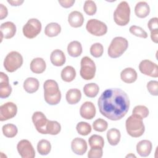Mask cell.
I'll return each mask as SVG.
<instances>
[{"mask_svg": "<svg viewBox=\"0 0 158 158\" xmlns=\"http://www.w3.org/2000/svg\"><path fill=\"white\" fill-rule=\"evenodd\" d=\"M130 32L136 36L143 38H146L148 37V33L147 32L144 30L141 27L136 26V25H132L130 27L129 29Z\"/></svg>", "mask_w": 158, "mask_h": 158, "instance_id": "obj_40", "label": "cell"}, {"mask_svg": "<svg viewBox=\"0 0 158 158\" xmlns=\"http://www.w3.org/2000/svg\"><path fill=\"white\" fill-rule=\"evenodd\" d=\"M125 127L127 133L133 138L140 137L145 131L143 118L135 114H132L126 120Z\"/></svg>", "mask_w": 158, "mask_h": 158, "instance_id": "obj_3", "label": "cell"}, {"mask_svg": "<svg viewBox=\"0 0 158 158\" xmlns=\"http://www.w3.org/2000/svg\"><path fill=\"white\" fill-rule=\"evenodd\" d=\"M1 41L3 38H12L16 33V26L12 22H6L2 23L0 27Z\"/></svg>", "mask_w": 158, "mask_h": 158, "instance_id": "obj_16", "label": "cell"}, {"mask_svg": "<svg viewBox=\"0 0 158 158\" xmlns=\"http://www.w3.org/2000/svg\"><path fill=\"white\" fill-rule=\"evenodd\" d=\"M60 130H61V126L58 122L52 121V120L48 121L47 128H46L47 134L56 135L60 133Z\"/></svg>", "mask_w": 158, "mask_h": 158, "instance_id": "obj_33", "label": "cell"}, {"mask_svg": "<svg viewBox=\"0 0 158 158\" xmlns=\"http://www.w3.org/2000/svg\"><path fill=\"white\" fill-rule=\"evenodd\" d=\"M102 148H91L88 153L89 158H101L102 156Z\"/></svg>", "mask_w": 158, "mask_h": 158, "instance_id": "obj_42", "label": "cell"}, {"mask_svg": "<svg viewBox=\"0 0 158 158\" xmlns=\"http://www.w3.org/2000/svg\"><path fill=\"white\" fill-rule=\"evenodd\" d=\"M130 7L127 1L120 2L114 12V20L119 26H125L130 22Z\"/></svg>", "mask_w": 158, "mask_h": 158, "instance_id": "obj_5", "label": "cell"}, {"mask_svg": "<svg viewBox=\"0 0 158 158\" xmlns=\"http://www.w3.org/2000/svg\"><path fill=\"white\" fill-rule=\"evenodd\" d=\"M80 74L81 78L85 80H89L94 77L96 73V65L94 61L88 56L82 57L80 62Z\"/></svg>", "mask_w": 158, "mask_h": 158, "instance_id": "obj_7", "label": "cell"}, {"mask_svg": "<svg viewBox=\"0 0 158 158\" xmlns=\"http://www.w3.org/2000/svg\"><path fill=\"white\" fill-rule=\"evenodd\" d=\"M17 112V107L12 102H7L0 106V120L5 121L14 117Z\"/></svg>", "mask_w": 158, "mask_h": 158, "instance_id": "obj_12", "label": "cell"}, {"mask_svg": "<svg viewBox=\"0 0 158 158\" xmlns=\"http://www.w3.org/2000/svg\"><path fill=\"white\" fill-rule=\"evenodd\" d=\"M61 78L65 82L72 81L76 77V71L72 66L67 65L61 71Z\"/></svg>", "mask_w": 158, "mask_h": 158, "instance_id": "obj_27", "label": "cell"}, {"mask_svg": "<svg viewBox=\"0 0 158 158\" xmlns=\"http://www.w3.org/2000/svg\"><path fill=\"white\" fill-rule=\"evenodd\" d=\"M8 11L7 7L2 4H0V19L2 20L7 16Z\"/></svg>", "mask_w": 158, "mask_h": 158, "instance_id": "obj_45", "label": "cell"}, {"mask_svg": "<svg viewBox=\"0 0 158 158\" xmlns=\"http://www.w3.org/2000/svg\"><path fill=\"white\" fill-rule=\"evenodd\" d=\"M37 150L38 153L41 155H48L51 150V145L50 142L44 139H41L38 143Z\"/></svg>", "mask_w": 158, "mask_h": 158, "instance_id": "obj_31", "label": "cell"}, {"mask_svg": "<svg viewBox=\"0 0 158 158\" xmlns=\"http://www.w3.org/2000/svg\"><path fill=\"white\" fill-rule=\"evenodd\" d=\"M39 81L33 77L27 78L23 82V88L25 91L28 93H35L39 88Z\"/></svg>", "mask_w": 158, "mask_h": 158, "instance_id": "obj_24", "label": "cell"}, {"mask_svg": "<svg viewBox=\"0 0 158 158\" xmlns=\"http://www.w3.org/2000/svg\"><path fill=\"white\" fill-rule=\"evenodd\" d=\"M61 31L60 25L55 22L48 23L44 29V33L49 37H54L57 36Z\"/></svg>", "mask_w": 158, "mask_h": 158, "instance_id": "obj_29", "label": "cell"}, {"mask_svg": "<svg viewBox=\"0 0 158 158\" xmlns=\"http://www.w3.org/2000/svg\"><path fill=\"white\" fill-rule=\"evenodd\" d=\"M108 127L107 122L102 118H98L93 123V129L99 132H102L107 130Z\"/></svg>", "mask_w": 158, "mask_h": 158, "instance_id": "obj_37", "label": "cell"}, {"mask_svg": "<svg viewBox=\"0 0 158 158\" xmlns=\"http://www.w3.org/2000/svg\"><path fill=\"white\" fill-rule=\"evenodd\" d=\"M7 2L11 4V6H20L23 2V0H17V1L7 0Z\"/></svg>", "mask_w": 158, "mask_h": 158, "instance_id": "obj_47", "label": "cell"}, {"mask_svg": "<svg viewBox=\"0 0 158 158\" xmlns=\"http://www.w3.org/2000/svg\"><path fill=\"white\" fill-rule=\"evenodd\" d=\"M41 30V23L37 19H30L23 27V33L25 37L32 39L36 37Z\"/></svg>", "mask_w": 158, "mask_h": 158, "instance_id": "obj_8", "label": "cell"}, {"mask_svg": "<svg viewBox=\"0 0 158 158\" xmlns=\"http://www.w3.org/2000/svg\"><path fill=\"white\" fill-rule=\"evenodd\" d=\"M12 92V87L9 85V77L4 72L0 73V98H8Z\"/></svg>", "mask_w": 158, "mask_h": 158, "instance_id": "obj_14", "label": "cell"}, {"mask_svg": "<svg viewBox=\"0 0 158 158\" xmlns=\"http://www.w3.org/2000/svg\"><path fill=\"white\" fill-rule=\"evenodd\" d=\"M67 52L69 56L73 57H77L81 55L82 52V46L78 41H73L67 46Z\"/></svg>", "mask_w": 158, "mask_h": 158, "instance_id": "obj_26", "label": "cell"}, {"mask_svg": "<svg viewBox=\"0 0 158 158\" xmlns=\"http://www.w3.org/2000/svg\"><path fill=\"white\" fill-rule=\"evenodd\" d=\"M86 29L89 33L96 36H103L107 31V27L105 23L94 19L87 22Z\"/></svg>", "mask_w": 158, "mask_h": 158, "instance_id": "obj_9", "label": "cell"}, {"mask_svg": "<svg viewBox=\"0 0 158 158\" xmlns=\"http://www.w3.org/2000/svg\"><path fill=\"white\" fill-rule=\"evenodd\" d=\"M137 77V72L134 69L131 67L125 68L120 73L121 80L126 83H132L135 82Z\"/></svg>", "mask_w": 158, "mask_h": 158, "instance_id": "obj_20", "label": "cell"}, {"mask_svg": "<svg viewBox=\"0 0 158 158\" xmlns=\"http://www.w3.org/2000/svg\"><path fill=\"white\" fill-rule=\"evenodd\" d=\"M147 89L151 95L158 96V81L151 80L147 84Z\"/></svg>", "mask_w": 158, "mask_h": 158, "instance_id": "obj_41", "label": "cell"}, {"mask_svg": "<svg viewBox=\"0 0 158 158\" xmlns=\"http://www.w3.org/2000/svg\"><path fill=\"white\" fill-rule=\"evenodd\" d=\"M19 155L22 158H34L35 151L31 143L27 139L20 140L17 146Z\"/></svg>", "mask_w": 158, "mask_h": 158, "instance_id": "obj_10", "label": "cell"}, {"mask_svg": "<svg viewBox=\"0 0 158 158\" xmlns=\"http://www.w3.org/2000/svg\"><path fill=\"white\" fill-rule=\"evenodd\" d=\"M104 52L102 44L99 43H96L91 45L90 48V53L94 57H100L102 56Z\"/></svg>", "mask_w": 158, "mask_h": 158, "instance_id": "obj_39", "label": "cell"}, {"mask_svg": "<svg viewBox=\"0 0 158 158\" xmlns=\"http://www.w3.org/2000/svg\"><path fill=\"white\" fill-rule=\"evenodd\" d=\"M23 64V57L17 51H11L7 54L4 60V67L9 72H14Z\"/></svg>", "mask_w": 158, "mask_h": 158, "instance_id": "obj_6", "label": "cell"}, {"mask_svg": "<svg viewBox=\"0 0 158 158\" xmlns=\"http://www.w3.org/2000/svg\"><path fill=\"white\" fill-rule=\"evenodd\" d=\"M76 129L78 134L82 136H86L91 131V126L87 122H80L77 123Z\"/></svg>", "mask_w": 158, "mask_h": 158, "instance_id": "obj_35", "label": "cell"}, {"mask_svg": "<svg viewBox=\"0 0 158 158\" xmlns=\"http://www.w3.org/2000/svg\"><path fill=\"white\" fill-rule=\"evenodd\" d=\"M72 151L77 155H83L87 150L88 146L86 141L81 138H74L71 143Z\"/></svg>", "mask_w": 158, "mask_h": 158, "instance_id": "obj_17", "label": "cell"}, {"mask_svg": "<svg viewBox=\"0 0 158 158\" xmlns=\"http://www.w3.org/2000/svg\"><path fill=\"white\" fill-rule=\"evenodd\" d=\"M151 38L154 43H158V30H155L151 31Z\"/></svg>", "mask_w": 158, "mask_h": 158, "instance_id": "obj_46", "label": "cell"}, {"mask_svg": "<svg viewBox=\"0 0 158 158\" xmlns=\"http://www.w3.org/2000/svg\"><path fill=\"white\" fill-rule=\"evenodd\" d=\"M89 145L91 148H102L104 145V138L98 135H93L88 139Z\"/></svg>", "mask_w": 158, "mask_h": 158, "instance_id": "obj_34", "label": "cell"}, {"mask_svg": "<svg viewBox=\"0 0 158 158\" xmlns=\"http://www.w3.org/2000/svg\"><path fill=\"white\" fill-rule=\"evenodd\" d=\"M44 98L49 105H56L61 99V93L57 83L54 80H47L43 85Z\"/></svg>", "mask_w": 158, "mask_h": 158, "instance_id": "obj_2", "label": "cell"}, {"mask_svg": "<svg viewBox=\"0 0 158 158\" xmlns=\"http://www.w3.org/2000/svg\"><path fill=\"white\" fill-rule=\"evenodd\" d=\"M157 22H158V19L157 17H153L149 20L148 23V27L151 31L155 30H158Z\"/></svg>", "mask_w": 158, "mask_h": 158, "instance_id": "obj_43", "label": "cell"}, {"mask_svg": "<svg viewBox=\"0 0 158 158\" xmlns=\"http://www.w3.org/2000/svg\"><path fill=\"white\" fill-rule=\"evenodd\" d=\"M128 46V42L126 38L122 36L115 37L108 48V55L111 58H118L125 52Z\"/></svg>", "mask_w": 158, "mask_h": 158, "instance_id": "obj_4", "label": "cell"}, {"mask_svg": "<svg viewBox=\"0 0 158 158\" xmlns=\"http://www.w3.org/2000/svg\"><path fill=\"white\" fill-rule=\"evenodd\" d=\"M100 113L109 120L116 121L122 118L128 112L130 99L127 94L120 88L105 90L98 101Z\"/></svg>", "mask_w": 158, "mask_h": 158, "instance_id": "obj_1", "label": "cell"}, {"mask_svg": "<svg viewBox=\"0 0 158 158\" xmlns=\"http://www.w3.org/2000/svg\"><path fill=\"white\" fill-rule=\"evenodd\" d=\"M50 60L54 65L60 67L65 64L66 59L62 51L60 49H55L51 54Z\"/></svg>", "mask_w": 158, "mask_h": 158, "instance_id": "obj_21", "label": "cell"}, {"mask_svg": "<svg viewBox=\"0 0 158 158\" xmlns=\"http://www.w3.org/2000/svg\"><path fill=\"white\" fill-rule=\"evenodd\" d=\"M81 98V93L77 88H72L67 91L65 98L69 104H75L78 103Z\"/></svg>", "mask_w": 158, "mask_h": 158, "instance_id": "obj_25", "label": "cell"}, {"mask_svg": "<svg viewBox=\"0 0 158 158\" xmlns=\"http://www.w3.org/2000/svg\"><path fill=\"white\" fill-rule=\"evenodd\" d=\"M46 68V64L44 60L41 57L33 59L30 63L31 70L36 74L42 73Z\"/></svg>", "mask_w": 158, "mask_h": 158, "instance_id": "obj_22", "label": "cell"}, {"mask_svg": "<svg viewBox=\"0 0 158 158\" xmlns=\"http://www.w3.org/2000/svg\"><path fill=\"white\" fill-rule=\"evenodd\" d=\"M139 70L146 75L154 78L158 77V66L150 60L145 59L141 61L139 64Z\"/></svg>", "mask_w": 158, "mask_h": 158, "instance_id": "obj_11", "label": "cell"}, {"mask_svg": "<svg viewBox=\"0 0 158 158\" xmlns=\"http://www.w3.org/2000/svg\"><path fill=\"white\" fill-rule=\"evenodd\" d=\"M68 22L71 27L78 28L81 27L83 24L84 17L80 12L74 10L69 14L68 16Z\"/></svg>", "mask_w": 158, "mask_h": 158, "instance_id": "obj_18", "label": "cell"}, {"mask_svg": "<svg viewBox=\"0 0 158 158\" xmlns=\"http://www.w3.org/2000/svg\"><path fill=\"white\" fill-rule=\"evenodd\" d=\"M96 108L94 104L89 101L83 103L80 109V114L81 117L87 120L93 118L96 115Z\"/></svg>", "mask_w": 158, "mask_h": 158, "instance_id": "obj_15", "label": "cell"}, {"mask_svg": "<svg viewBox=\"0 0 158 158\" xmlns=\"http://www.w3.org/2000/svg\"><path fill=\"white\" fill-rule=\"evenodd\" d=\"M59 3L64 8H69L75 3V0H59Z\"/></svg>", "mask_w": 158, "mask_h": 158, "instance_id": "obj_44", "label": "cell"}, {"mask_svg": "<svg viewBox=\"0 0 158 158\" xmlns=\"http://www.w3.org/2000/svg\"><path fill=\"white\" fill-rule=\"evenodd\" d=\"M2 131L5 136L7 138H13L17 135L18 129L15 125L7 123L2 126Z\"/></svg>", "mask_w": 158, "mask_h": 158, "instance_id": "obj_32", "label": "cell"}, {"mask_svg": "<svg viewBox=\"0 0 158 158\" xmlns=\"http://www.w3.org/2000/svg\"><path fill=\"white\" fill-rule=\"evenodd\" d=\"M132 114L136 115L142 118H146L149 115V110L147 107L142 105H138L134 107Z\"/></svg>", "mask_w": 158, "mask_h": 158, "instance_id": "obj_38", "label": "cell"}, {"mask_svg": "<svg viewBox=\"0 0 158 158\" xmlns=\"http://www.w3.org/2000/svg\"><path fill=\"white\" fill-rule=\"evenodd\" d=\"M99 91V86L94 83L86 84L83 87V92L88 98L96 97Z\"/></svg>", "mask_w": 158, "mask_h": 158, "instance_id": "obj_30", "label": "cell"}, {"mask_svg": "<svg viewBox=\"0 0 158 158\" xmlns=\"http://www.w3.org/2000/svg\"><path fill=\"white\" fill-rule=\"evenodd\" d=\"M83 10L85 13L88 15H93L96 14L97 7L96 3L91 0L86 1L84 3Z\"/></svg>", "mask_w": 158, "mask_h": 158, "instance_id": "obj_36", "label": "cell"}, {"mask_svg": "<svg viewBox=\"0 0 158 158\" xmlns=\"http://www.w3.org/2000/svg\"><path fill=\"white\" fill-rule=\"evenodd\" d=\"M130 156H132V157H136L135 156H134V155H133V154H130V155H128V156H127V157H130Z\"/></svg>", "mask_w": 158, "mask_h": 158, "instance_id": "obj_48", "label": "cell"}, {"mask_svg": "<svg viewBox=\"0 0 158 158\" xmlns=\"http://www.w3.org/2000/svg\"><path fill=\"white\" fill-rule=\"evenodd\" d=\"M152 143L150 141L144 139L139 141L136 144V151L141 157L148 156L152 151Z\"/></svg>", "mask_w": 158, "mask_h": 158, "instance_id": "obj_19", "label": "cell"}, {"mask_svg": "<svg viewBox=\"0 0 158 158\" xmlns=\"http://www.w3.org/2000/svg\"><path fill=\"white\" fill-rule=\"evenodd\" d=\"M121 134L117 128H111L107 132V138L109 143L112 146H116L120 142Z\"/></svg>", "mask_w": 158, "mask_h": 158, "instance_id": "obj_28", "label": "cell"}, {"mask_svg": "<svg viewBox=\"0 0 158 158\" xmlns=\"http://www.w3.org/2000/svg\"><path fill=\"white\" fill-rule=\"evenodd\" d=\"M32 121L36 130L41 134H47L46 128L49 120L47 119L44 114L40 111L33 113L32 115Z\"/></svg>", "mask_w": 158, "mask_h": 158, "instance_id": "obj_13", "label": "cell"}, {"mask_svg": "<svg viewBox=\"0 0 158 158\" xmlns=\"http://www.w3.org/2000/svg\"><path fill=\"white\" fill-rule=\"evenodd\" d=\"M150 12V7L145 1L138 2L135 7V15L141 19L146 17Z\"/></svg>", "mask_w": 158, "mask_h": 158, "instance_id": "obj_23", "label": "cell"}]
</instances>
